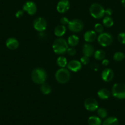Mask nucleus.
I'll use <instances>...</instances> for the list:
<instances>
[{
    "instance_id": "obj_1",
    "label": "nucleus",
    "mask_w": 125,
    "mask_h": 125,
    "mask_svg": "<svg viewBox=\"0 0 125 125\" xmlns=\"http://www.w3.org/2000/svg\"><path fill=\"white\" fill-rule=\"evenodd\" d=\"M47 74L44 69L41 68H35L31 73V79L35 83L42 85L45 82Z\"/></svg>"
},
{
    "instance_id": "obj_2",
    "label": "nucleus",
    "mask_w": 125,
    "mask_h": 125,
    "mask_svg": "<svg viewBox=\"0 0 125 125\" xmlns=\"http://www.w3.org/2000/svg\"><path fill=\"white\" fill-rule=\"evenodd\" d=\"M53 50L54 52L58 55H62L66 53L68 50V42L63 38H57L53 43Z\"/></svg>"
},
{
    "instance_id": "obj_3",
    "label": "nucleus",
    "mask_w": 125,
    "mask_h": 125,
    "mask_svg": "<svg viewBox=\"0 0 125 125\" xmlns=\"http://www.w3.org/2000/svg\"><path fill=\"white\" fill-rule=\"evenodd\" d=\"M71 77L69 70L66 68H60L55 73V79L56 81L61 84H64L68 82Z\"/></svg>"
},
{
    "instance_id": "obj_4",
    "label": "nucleus",
    "mask_w": 125,
    "mask_h": 125,
    "mask_svg": "<svg viewBox=\"0 0 125 125\" xmlns=\"http://www.w3.org/2000/svg\"><path fill=\"white\" fill-rule=\"evenodd\" d=\"M90 13L93 17L99 19L103 18L105 15V9L101 4L94 3L90 6Z\"/></svg>"
},
{
    "instance_id": "obj_5",
    "label": "nucleus",
    "mask_w": 125,
    "mask_h": 125,
    "mask_svg": "<svg viewBox=\"0 0 125 125\" xmlns=\"http://www.w3.org/2000/svg\"><path fill=\"white\" fill-rule=\"evenodd\" d=\"M113 96L119 99H125V85L120 83L114 84L112 89Z\"/></svg>"
},
{
    "instance_id": "obj_6",
    "label": "nucleus",
    "mask_w": 125,
    "mask_h": 125,
    "mask_svg": "<svg viewBox=\"0 0 125 125\" xmlns=\"http://www.w3.org/2000/svg\"><path fill=\"white\" fill-rule=\"evenodd\" d=\"M68 26L69 30L73 33H79L83 28V23L79 19H74L69 21Z\"/></svg>"
},
{
    "instance_id": "obj_7",
    "label": "nucleus",
    "mask_w": 125,
    "mask_h": 125,
    "mask_svg": "<svg viewBox=\"0 0 125 125\" xmlns=\"http://www.w3.org/2000/svg\"><path fill=\"white\" fill-rule=\"evenodd\" d=\"M98 42L101 46L107 47L112 43L113 38L111 34L108 33H101L98 37Z\"/></svg>"
},
{
    "instance_id": "obj_8",
    "label": "nucleus",
    "mask_w": 125,
    "mask_h": 125,
    "mask_svg": "<svg viewBox=\"0 0 125 125\" xmlns=\"http://www.w3.org/2000/svg\"><path fill=\"white\" fill-rule=\"evenodd\" d=\"M33 26L36 31L42 32L45 31L47 26V21L42 17L36 18L33 22Z\"/></svg>"
},
{
    "instance_id": "obj_9",
    "label": "nucleus",
    "mask_w": 125,
    "mask_h": 125,
    "mask_svg": "<svg viewBox=\"0 0 125 125\" xmlns=\"http://www.w3.org/2000/svg\"><path fill=\"white\" fill-rule=\"evenodd\" d=\"M85 109L90 112H94L98 109V103L95 99L88 98L84 102Z\"/></svg>"
},
{
    "instance_id": "obj_10",
    "label": "nucleus",
    "mask_w": 125,
    "mask_h": 125,
    "mask_svg": "<svg viewBox=\"0 0 125 125\" xmlns=\"http://www.w3.org/2000/svg\"><path fill=\"white\" fill-rule=\"evenodd\" d=\"M70 8V3L68 0H60L56 6V10L59 13L63 14Z\"/></svg>"
},
{
    "instance_id": "obj_11",
    "label": "nucleus",
    "mask_w": 125,
    "mask_h": 125,
    "mask_svg": "<svg viewBox=\"0 0 125 125\" xmlns=\"http://www.w3.org/2000/svg\"><path fill=\"white\" fill-rule=\"evenodd\" d=\"M24 11L26 12L29 15H33L37 11V6L35 3L33 1H27L23 6Z\"/></svg>"
},
{
    "instance_id": "obj_12",
    "label": "nucleus",
    "mask_w": 125,
    "mask_h": 125,
    "mask_svg": "<svg viewBox=\"0 0 125 125\" xmlns=\"http://www.w3.org/2000/svg\"><path fill=\"white\" fill-rule=\"evenodd\" d=\"M67 67L69 70L74 73H77L82 69V63L80 61L77 60H71L68 63Z\"/></svg>"
},
{
    "instance_id": "obj_13",
    "label": "nucleus",
    "mask_w": 125,
    "mask_h": 125,
    "mask_svg": "<svg viewBox=\"0 0 125 125\" xmlns=\"http://www.w3.org/2000/svg\"><path fill=\"white\" fill-rule=\"evenodd\" d=\"M114 71L109 68H105V69H104L101 74L102 79L105 82H109L111 81L114 79Z\"/></svg>"
},
{
    "instance_id": "obj_14",
    "label": "nucleus",
    "mask_w": 125,
    "mask_h": 125,
    "mask_svg": "<svg viewBox=\"0 0 125 125\" xmlns=\"http://www.w3.org/2000/svg\"><path fill=\"white\" fill-rule=\"evenodd\" d=\"M6 47L10 50H15L19 46V42L17 39L14 38H8L6 42Z\"/></svg>"
},
{
    "instance_id": "obj_15",
    "label": "nucleus",
    "mask_w": 125,
    "mask_h": 125,
    "mask_svg": "<svg viewBox=\"0 0 125 125\" xmlns=\"http://www.w3.org/2000/svg\"><path fill=\"white\" fill-rule=\"evenodd\" d=\"M82 52L85 56L90 57L94 53V49L93 45H91L90 44H88V43H86V44L83 45Z\"/></svg>"
},
{
    "instance_id": "obj_16",
    "label": "nucleus",
    "mask_w": 125,
    "mask_h": 125,
    "mask_svg": "<svg viewBox=\"0 0 125 125\" xmlns=\"http://www.w3.org/2000/svg\"><path fill=\"white\" fill-rule=\"evenodd\" d=\"M97 38V34L94 31H86L84 34V39L86 42H92L94 41Z\"/></svg>"
},
{
    "instance_id": "obj_17",
    "label": "nucleus",
    "mask_w": 125,
    "mask_h": 125,
    "mask_svg": "<svg viewBox=\"0 0 125 125\" xmlns=\"http://www.w3.org/2000/svg\"><path fill=\"white\" fill-rule=\"evenodd\" d=\"M66 32V28L64 25H58V26H56L54 30V33H55V36H56L57 37H60L62 36Z\"/></svg>"
},
{
    "instance_id": "obj_18",
    "label": "nucleus",
    "mask_w": 125,
    "mask_h": 125,
    "mask_svg": "<svg viewBox=\"0 0 125 125\" xmlns=\"http://www.w3.org/2000/svg\"><path fill=\"white\" fill-rule=\"evenodd\" d=\"M98 96L100 99L105 100L107 99L110 96V92L106 88H102L98 92Z\"/></svg>"
},
{
    "instance_id": "obj_19",
    "label": "nucleus",
    "mask_w": 125,
    "mask_h": 125,
    "mask_svg": "<svg viewBox=\"0 0 125 125\" xmlns=\"http://www.w3.org/2000/svg\"><path fill=\"white\" fill-rule=\"evenodd\" d=\"M79 42V37L77 36L76 35H73L70 36L68 38V45H70L72 47H74L76 46Z\"/></svg>"
},
{
    "instance_id": "obj_20",
    "label": "nucleus",
    "mask_w": 125,
    "mask_h": 125,
    "mask_svg": "<svg viewBox=\"0 0 125 125\" xmlns=\"http://www.w3.org/2000/svg\"><path fill=\"white\" fill-rule=\"evenodd\" d=\"M89 125H101L102 121L99 117L96 116H91L88 119Z\"/></svg>"
},
{
    "instance_id": "obj_21",
    "label": "nucleus",
    "mask_w": 125,
    "mask_h": 125,
    "mask_svg": "<svg viewBox=\"0 0 125 125\" xmlns=\"http://www.w3.org/2000/svg\"><path fill=\"white\" fill-rule=\"evenodd\" d=\"M118 120L115 116H110L105 119L103 122V125H118Z\"/></svg>"
},
{
    "instance_id": "obj_22",
    "label": "nucleus",
    "mask_w": 125,
    "mask_h": 125,
    "mask_svg": "<svg viewBox=\"0 0 125 125\" xmlns=\"http://www.w3.org/2000/svg\"><path fill=\"white\" fill-rule=\"evenodd\" d=\"M56 63H57L58 66L60 68H65L68 64V61H67L66 58L64 56H60L58 58L57 60H56Z\"/></svg>"
},
{
    "instance_id": "obj_23",
    "label": "nucleus",
    "mask_w": 125,
    "mask_h": 125,
    "mask_svg": "<svg viewBox=\"0 0 125 125\" xmlns=\"http://www.w3.org/2000/svg\"><path fill=\"white\" fill-rule=\"evenodd\" d=\"M94 53V58L96 59L97 60H103L105 58V52L103 50H98Z\"/></svg>"
},
{
    "instance_id": "obj_24",
    "label": "nucleus",
    "mask_w": 125,
    "mask_h": 125,
    "mask_svg": "<svg viewBox=\"0 0 125 125\" xmlns=\"http://www.w3.org/2000/svg\"><path fill=\"white\" fill-rule=\"evenodd\" d=\"M103 25L107 28H110L114 25V20L109 16H105L103 20Z\"/></svg>"
},
{
    "instance_id": "obj_25",
    "label": "nucleus",
    "mask_w": 125,
    "mask_h": 125,
    "mask_svg": "<svg viewBox=\"0 0 125 125\" xmlns=\"http://www.w3.org/2000/svg\"><path fill=\"white\" fill-rule=\"evenodd\" d=\"M41 91L44 94H49L52 92V88L47 83H43L41 86Z\"/></svg>"
},
{
    "instance_id": "obj_26",
    "label": "nucleus",
    "mask_w": 125,
    "mask_h": 125,
    "mask_svg": "<svg viewBox=\"0 0 125 125\" xmlns=\"http://www.w3.org/2000/svg\"><path fill=\"white\" fill-rule=\"evenodd\" d=\"M98 115L100 118H105L107 116V111L104 108H99L97 110Z\"/></svg>"
},
{
    "instance_id": "obj_27",
    "label": "nucleus",
    "mask_w": 125,
    "mask_h": 125,
    "mask_svg": "<svg viewBox=\"0 0 125 125\" xmlns=\"http://www.w3.org/2000/svg\"><path fill=\"white\" fill-rule=\"evenodd\" d=\"M114 60L116 61H121L125 58V55L121 52H117L114 55Z\"/></svg>"
},
{
    "instance_id": "obj_28",
    "label": "nucleus",
    "mask_w": 125,
    "mask_h": 125,
    "mask_svg": "<svg viewBox=\"0 0 125 125\" xmlns=\"http://www.w3.org/2000/svg\"><path fill=\"white\" fill-rule=\"evenodd\" d=\"M94 30H95V32L97 33H99V34H101V33H103V31H104V28H103V26L100 23H96L95 25H94Z\"/></svg>"
},
{
    "instance_id": "obj_29",
    "label": "nucleus",
    "mask_w": 125,
    "mask_h": 125,
    "mask_svg": "<svg viewBox=\"0 0 125 125\" xmlns=\"http://www.w3.org/2000/svg\"><path fill=\"white\" fill-rule=\"evenodd\" d=\"M118 40L121 44H125V33H120L118 35Z\"/></svg>"
},
{
    "instance_id": "obj_30",
    "label": "nucleus",
    "mask_w": 125,
    "mask_h": 125,
    "mask_svg": "<svg viewBox=\"0 0 125 125\" xmlns=\"http://www.w3.org/2000/svg\"><path fill=\"white\" fill-rule=\"evenodd\" d=\"M89 61H90L89 57L85 56V55L82 56L81 58H80V62H81L82 64H83V65H86L87 64H88Z\"/></svg>"
},
{
    "instance_id": "obj_31",
    "label": "nucleus",
    "mask_w": 125,
    "mask_h": 125,
    "mask_svg": "<svg viewBox=\"0 0 125 125\" xmlns=\"http://www.w3.org/2000/svg\"><path fill=\"white\" fill-rule=\"evenodd\" d=\"M66 52L68 53V55H70V56H74V55L76 54V50H75V49H74V48L71 47L70 48H68Z\"/></svg>"
},
{
    "instance_id": "obj_32",
    "label": "nucleus",
    "mask_w": 125,
    "mask_h": 125,
    "mask_svg": "<svg viewBox=\"0 0 125 125\" xmlns=\"http://www.w3.org/2000/svg\"><path fill=\"white\" fill-rule=\"evenodd\" d=\"M69 22V20H68V18L65 17L61 18V19H60V23H61V25H64V26L66 25H68Z\"/></svg>"
},
{
    "instance_id": "obj_33",
    "label": "nucleus",
    "mask_w": 125,
    "mask_h": 125,
    "mask_svg": "<svg viewBox=\"0 0 125 125\" xmlns=\"http://www.w3.org/2000/svg\"><path fill=\"white\" fill-rule=\"evenodd\" d=\"M91 69H93V71H98V69H99V66H98V64L95 63V62H93V63H92V64H91Z\"/></svg>"
},
{
    "instance_id": "obj_34",
    "label": "nucleus",
    "mask_w": 125,
    "mask_h": 125,
    "mask_svg": "<svg viewBox=\"0 0 125 125\" xmlns=\"http://www.w3.org/2000/svg\"><path fill=\"white\" fill-rule=\"evenodd\" d=\"M23 14H24L23 10H18V11L16 12V14H15V17H16L17 18H18V19H19V18L21 17L23 15Z\"/></svg>"
},
{
    "instance_id": "obj_35",
    "label": "nucleus",
    "mask_w": 125,
    "mask_h": 125,
    "mask_svg": "<svg viewBox=\"0 0 125 125\" xmlns=\"http://www.w3.org/2000/svg\"><path fill=\"white\" fill-rule=\"evenodd\" d=\"M112 10L110 8H107V9H105V15L106 16L110 17V15H112Z\"/></svg>"
},
{
    "instance_id": "obj_36",
    "label": "nucleus",
    "mask_w": 125,
    "mask_h": 125,
    "mask_svg": "<svg viewBox=\"0 0 125 125\" xmlns=\"http://www.w3.org/2000/svg\"><path fill=\"white\" fill-rule=\"evenodd\" d=\"M102 64L104 66H107L109 64V61L107 59L104 58V60H103V61H102Z\"/></svg>"
},
{
    "instance_id": "obj_37",
    "label": "nucleus",
    "mask_w": 125,
    "mask_h": 125,
    "mask_svg": "<svg viewBox=\"0 0 125 125\" xmlns=\"http://www.w3.org/2000/svg\"><path fill=\"white\" fill-rule=\"evenodd\" d=\"M121 4L124 8H125V0H121Z\"/></svg>"
},
{
    "instance_id": "obj_38",
    "label": "nucleus",
    "mask_w": 125,
    "mask_h": 125,
    "mask_svg": "<svg viewBox=\"0 0 125 125\" xmlns=\"http://www.w3.org/2000/svg\"></svg>"
}]
</instances>
